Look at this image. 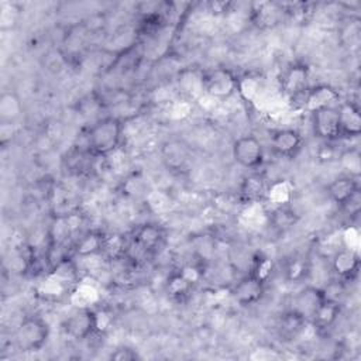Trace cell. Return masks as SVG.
Here are the masks:
<instances>
[{
    "mask_svg": "<svg viewBox=\"0 0 361 361\" xmlns=\"http://www.w3.org/2000/svg\"><path fill=\"white\" fill-rule=\"evenodd\" d=\"M269 183L262 173L252 172L247 175L240 185V195L245 202H258L267 197Z\"/></svg>",
    "mask_w": 361,
    "mask_h": 361,
    "instance_id": "ac0fdd59",
    "label": "cell"
},
{
    "mask_svg": "<svg viewBox=\"0 0 361 361\" xmlns=\"http://www.w3.org/2000/svg\"><path fill=\"white\" fill-rule=\"evenodd\" d=\"M338 161L341 166L347 171L348 176L353 178H360L361 175V152L357 147H350L345 148L340 152Z\"/></svg>",
    "mask_w": 361,
    "mask_h": 361,
    "instance_id": "484cf974",
    "label": "cell"
},
{
    "mask_svg": "<svg viewBox=\"0 0 361 361\" xmlns=\"http://www.w3.org/2000/svg\"><path fill=\"white\" fill-rule=\"evenodd\" d=\"M271 149L281 158H295L302 145L303 137L298 130L293 128H279L271 134Z\"/></svg>",
    "mask_w": 361,
    "mask_h": 361,
    "instance_id": "ba28073f",
    "label": "cell"
},
{
    "mask_svg": "<svg viewBox=\"0 0 361 361\" xmlns=\"http://www.w3.org/2000/svg\"><path fill=\"white\" fill-rule=\"evenodd\" d=\"M265 293V283L257 279L250 272L238 279V282L234 285L231 295L234 300L241 306H252L258 303Z\"/></svg>",
    "mask_w": 361,
    "mask_h": 361,
    "instance_id": "9c48e42d",
    "label": "cell"
},
{
    "mask_svg": "<svg viewBox=\"0 0 361 361\" xmlns=\"http://www.w3.org/2000/svg\"><path fill=\"white\" fill-rule=\"evenodd\" d=\"M289 195H290V190L288 189L285 182L279 180V182H275V183H269L267 197L271 199L276 206L289 203Z\"/></svg>",
    "mask_w": 361,
    "mask_h": 361,
    "instance_id": "83f0119b",
    "label": "cell"
},
{
    "mask_svg": "<svg viewBox=\"0 0 361 361\" xmlns=\"http://www.w3.org/2000/svg\"><path fill=\"white\" fill-rule=\"evenodd\" d=\"M133 241L140 250L145 252H152L162 244L164 231L155 223H144L134 230Z\"/></svg>",
    "mask_w": 361,
    "mask_h": 361,
    "instance_id": "e0dca14e",
    "label": "cell"
},
{
    "mask_svg": "<svg viewBox=\"0 0 361 361\" xmlns=\"http://www.w3.org/2000/svg\"><path fill=\"white\" fill-rule=\"evenodd\" d=\"M312 114V126L313 133L316 137L322 138L323 141H336L340 137V127H338V111L337 107H324L316 110Z\"/></svg>",
    "mask_w": 361,
    "mask_h": 361,
    "instance_id": "52a82bcc",
    "label": "cell"
},
{
    "mask_svg": "<svg viewBox=\"0 0 361 361\" xmlns=\"http://www.w3.org/2000/svg\"><path fill=\"white\" fill-rule=\"evenodd\" d=\"M62 330L66 336L75 340H85L94 333L96 330V312L92 309H80L69 314L63 323Z\"/></svg>",
    "mask_w": 361,
    "mask_h": 361,
    "instance_id": "5b68a950",
    "label": "cell"
},
{
    "mask_svg": "<svg viewBox=\"0 0 361 361\" xmlns=\"http://www.w3.org/2000/svg\"><path fill=\"white\" fill-rule=\"evenodd\" d=\"M340 137L354 138L361 133V114L360 109L353 102H341L337 107Z\"/></svg>",
    "mask_w": 361,
    "mask_h": 361,
    "instance_id": "7c38bea8",
    "label": "cell"
},
{
    "mask_svg": "<svg viewBox=\"0 0 361 361\" xmlns=\"http://www.w3.org/2000/svg\"><path fill=\"white\" fill-rule=\"evenodd\" d=\"M281 90L289 99H298L309 90V68L305 63H293L281 78Z\"/></svg>",
    "mask_w": 361,
    "mask_h": 361,
    "instance_id": "8992f818",
    "label": "cell"
},
{
    "mask_svg": "<svg viewBox=\"0 0 361 361\" xmlns=\"http://www.w3.org/2000/svg\"><path fill=\"white\" fill-rule=\"evenodd\" d=\"M274 262L269 257L264 255V254H257L254 257V261L251 264L250 268V274L254 275L257 279H259L261 282H264L267 285V282L272 278L274 275Z\"/></svg>",
    "mask_w": 361,
    "mask_h": 361,
    "instance_id": "4316f807",
    "label": "cell"
},
{
    "mask_svg": "<svg viewBox=\"0 0 361 361\" xmlns=\"http://www.w3.org/2000/svg\"><path fill=\"white\" fill-rule=\"evenodd\" d=\"M298 221V216L295 213V210L288 204H278L272 213H271V223H272V227L281 230V231H285L290 227H293Z\"/></svg>",
    "mask_w": 361,
    "mask_h": 361,
    "instance_id": "cb8c5ba5",
    "label": "cell"
},
{
    "mask_svg": "<svg viewBox=\"0 0 361 361\" xmlns=\"http://www.w3.org/2000/svg\"><path fill=\"white\" fill-rule=\"evenodd\" d=\"M106 235L99 231L85 233L75 245V252L80 257H89L104 251Z\"/></svg>",
    "mask_w": 361,
    "mask_h": 361,
    "instance_id": "44dd1931",
    "label": "cell"
},
{
    "mask_svg": "<svg viewBox=\"0 0 361 361\" xmlns=\"http://www.w3.org/2000/svg\"><path fill=\"white\" fill-rule=\"evenodd\" d=\"M161 157L162 162L169 171H182L190 161L192 152L189 145L179 140V138H171L162 144L161 148Z\"/></svg>",
    "mask_w": 361,
    "mask_h": 361,
    "instance_id": "30bf717a",
    "label": "cell"
},
{
    "mask_svg": "<svg viewBox=\"0 0 361 361\" xmlns=\"http://www.w3.org/2000/svg\"><path fill=\"white\" fill-rule=\"evenodd\" d=\"M357 190H360L358 179L348 175L338 176L327 185L329 197L338 206L345 203Z\"/></svg>",
    "mask_w": 361,
    "mask_h": 361,
    "instance_id": "d6986e66",
    "label": "cell"
},
{
    "mask_svg": "<svg viewBox=\"0 0 361 361\" xmlns=\"http://www.w3.org/2000/svg\"><path fill=\"white\" fill-rule=\"evenodd\" d=\"M310 272L309 261L302 255L292 257L285 267V278L288 282H302Z\"/></svg>",
    "mask_w": 361,
    "mask_h": 361,
    "instance_id": "d4e9b609",
    "label": "cell"
},
{
    "mask_svg": "<svg viewBox=\"0 0 361 361\" xmlns=\"http://www.w3.org/2000/svg\"><path fill=\"white\" fill-rule=\"evenodd\" d=\"M348 216H357L361 210V190H357L345 203L340 206Z\"/></svg>",
    "mask_w": 361,
    "mask_h": 361,
    "instance_id": "f546056e",
    "label": "cell"
},
{
    "mask_svg": "<svg viewBox=\"0 0 361 361\" xmlns=\"http://www.w3.org/2000/svg\"><path fill=\"white\" fill-rule=\"evenodd\" d=\"M307 323L309 320L303 314H300L293 309H289L288 312L281 314L276 324V330L282 340L293 341L302 334Z\"/></svg>",
    "mask_w": 361,
    "mask_h": 361,
    "instance_id": "2e32d148",
    "label": "cell"
},
{
    "mask_svg": "<svg viewBox=\"0 0 361 361\" xmlns=\"http://www.w3.org/2000/svg\"><path fill=\"white\" fill-rule=\"evenodd\" d=\"M123 137V124L116 117H104L96 121L87 131V147L93 155L104 157L114 152Z\"/></svg>",
    "mask_w": 361,
    "mask_h": 361,
    "instance_id": "6da1fadb",
    "label": "cell"
},
{
    "mask_svg": "<svg viewBox=\"0 0 361 361\" xmlns=\"http://www.w3.org/2000/svg\"><path fill=\"white\" fill-rule=\"evenodd\" d=\"M341 312V306L337 299L326 296L314 309L310 316V323L319 330L330 329L338 319Z\"/></svg>",
    "mask_w": 361,
    "mask_h": 361,
    "instance_id": "9a60e30c",
    "label": "cell"
},
{
    "mask_svg": "<svg viewBox=\"0 0 361 361\" xmlns=\"http://www.w3.org/2000/svg\"><path fill=\"white\" fill-rule=\"evenodd\" d=\"M231 154H233L234 161L240 166H243L245 169H251V171H255L259 166H262L264 159H265L264 147H262L261 141L251 134L238 137L233 142Z\"/></svg>",
    "mask_w": 361,
    "mask_h": 361,
    "instance_id": "277c9868",
    "label": "cell"
},
{
    "mask_svg": "<svg viewBox=\"0 0 361 361\" xmlns=\"http://www.w3.org/2000/svg\"><path fill=\"white\" fill-rule=\"evenodd\" d=\"M109 358L113 360V361H137V360H141V355L133 347L120 345L114 351L110 353Z\"/></svg>",
    "mask_w": 361,
    "mask_h": 361,
    "instance_id": "f1b7e54d",
    "label": "cell"
},
{
    "mask_svg": "<svg viewBox=\"0 0 361 361\" xmlns=\"http://www.w3.org/2000/svg\"><path fill=\"white\" fill-rule=\"evenodd\" d=\"M340 93L336 87L330 85H317L314 87H309L303 96V107L306 111L313 113L324 107H336Z\"/></svg>",
    "mask_w": 361,
    "mask_h": 361,
    "instance_id": "8fae6325",
    "label": "cell"
},
{
    "mask_svg": "<svg viewBox=\"0 0 361 361\" xmlns=\"http://www.w3.org/2000/svg\"><path fill=\"white\" fill-rule=\"evenodd\" d=\"M283 13L279 3L257 1L251 6V21L258 28H271L276 25Z\"/></svg>",
    "mask_w": 361,
    "mask_h": 361,
    "instance_id": "5bb4252c",
    "label": "cell"
},
{
    "mask_svg": "<svg viewBox=\"0 0 361 361\" xmlns=\"http://www.w3.org/2000/svg\"><path fill=\"white\" fill-rule=\"evenodd\" d=\"M202 87L210 97L224 100L240 89V80L228 68H210L202 73Z\"/></svg>",
    "mask_w": 361,
    "mask_h": 361,
    "instance_id": "3957f363",
    "label": "cell"
},
{
    "mask_svg": "<svg viewBox=\"0 0 361 361\" xmlns=\"http://www.w3.org/2000/svg\"><path fill=\"white\" fill-rule=\"evenodd\" d=\"M331 269L341 281H351L360 271V257L351 248L338 250L331 258Z\"/></svg>",
    "mask_w": 361,
    "mask_h": 361,
    "instance_id": "4fadbf2b",
    "label": "cell"
},
{
    "mask_svg": "<svg viewBox=\"0 0 361 361\" xmlns=\"http://www.w3.org/2000/svg\"><path fill=\"white\" fill-rule=\"evenodd\" d=\"M193 283H190L182 274L180 271H173L172 274H169V276L166 278V282H165V289H166V293L176 299V300H180L183 298H186L192 289H193Z\"/></svg>",
    "mask_w": 361,
    "mask_h": 361,
    "instance_id": "603a6c76",
    "label": "cell"
},
{
    "mask_svg": "<svg viewBox=\"0 0 361 361\" xmlns=\"http://www.w3.org/2000/svg\"><path fill=\"white\" fill-rule=\"evenodd\" d=\"M21 100L14 92H3L0 97V124H14L21 116Z\"/></svg>",
    "mask_w": 361,
    "mask_h": 361,
    "instance_id": "7402d4cb",
    "label": "cell"
},
{
    "mask_svg": "<svg viewBox=\"0 0 361 361\" xmlns=\"http://www.w3.org/2000/svg\"><path fill=\"white\" fill-rule=\"evenodd\" d=\"M326 298L324 290L313 286H306L293 298L292 309L303 314L307 320H310L312 313L317 307V305Z\"/></svg>",
    "mask_w": 361,
    "mask_h": 361,
    "instance_id": "ffe728a7",
    "label": "cell"
},
{
    "mask_svg": "<svg viewBox=\"0 0 361 361\" xmlns=\"http://www.w3.org/2000/svg\"><path fill=\"white\" fill-rule=\"evenodd\" d=\"M180 274L193 285H196L200 279H202V269L195 265V264H188V265H183L182 268H179Z\"/></svg>",
    "mask_w": 361,
    "mask_h": 361,
    "instance_id": "4dcf8cb0",
    "label": "cell"
},
{
    "mask_svg": "<svg viewBox=\"0 0 361 361\" xmlns=\"http://www.w3.org/2000/svg\"><path fill=\"white\" fill-rule=\"evenodd\" d=\"M49 324L39 316L24 317L16 329V345L23 353L39 351L49 338Z\"/></svg>",
    "mask_w": 361,
    "mask_h": 361,
    "instance_id": "7a4b0ae2",
    "label": "cell"
}]
</instances>
